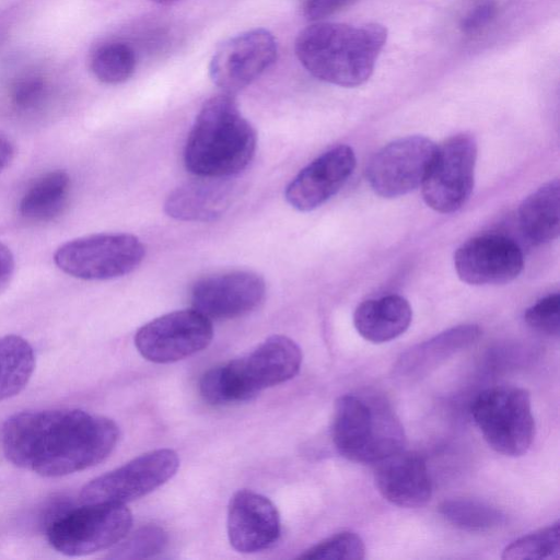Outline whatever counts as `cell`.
<instances>
[{"mask_svg": "<svg viewBox=\"0 0 560 560\" xmlns=\"http://www.w3.org/2000/svg\"><path fill=\"white\" fill-rule=\"evenodd\" d=\"M526 324L534 330L559 336L560 332V295L549 294L528 307L524 313Z\"/></svg>", "mask_w": 560, "mask_h": 560, "instance_id": "cell-30", "label": "cell"}, {"mask_svg": "<svg viewBox=\"0 0 560 560\" xmlns=\"http://www.w3.org/2000/svg\"><path fill=\"white\" fill-rule=\"evenodd\" d=\"M354 167L352 148L334 147L300 171L287 186L285 199L299 211H312L339 191Z\"/></svg>", "mask_w": 560, "mask_h": 560, "instance_id": "cell-16", "label": "cell"}, {"mask_svg": "<svg viewBox=\"0 0 560 560\" xmlns=\"http://www.w3.org/2000/svg\"><path fill=\"white\" fill-rule=\"evenodd\" d=\"M409 302L389 294L362 302L354 311L353 324L359 335L373 343L390 341L402 335L411 324Z\"/></svg>", "mask_w": 560, "mask_h": 560, "instance_id": "cell-21", "label": "cell"}, {"mask_svg": "<svg viewBox=\"0 0 560 560\" xmlns=\"http://www.w3.org/2000/svg\"><path fill=\"white\" fill-rule=\"evenodd\" d=\"M386 38V28L376 23L316 22L300 32L294 49L316 79L353 88L370 79Z\"/></svg>", "mask_w": 560, "mask_h": 560, "instance_id": "cell-2", "label": "cell"}, {"mask_svg": "<svg viewBox=\"0 0 560 560\" xmlns=\"http://www.w3.org/2000/svg\"><path fill=\"white\" fill-rule=\"evenodd\" d=\"M364 557V541L352 532L335 534L299 556L307 560H361Z\"/></svg>", "mask_w": 560, "mask_h": 560, "instance_id": "cell-28", "label": "cell"}, {"mask_svg": "<svg viewBox=\"0 0 560 560\" xmlns=\"http://www.w3.org/2000/svg\"><path fill=\"white\" fill-rule=\"evenodd\" d=\"M211 320L198 311L167 313L143 325L135 336L140 354L155 363H171L190 357L211 342Z\"/></svg>", "mask_w": 560, "mask_h": 560, "instance_id": "cell-11", "label": "cell"}, {"mask_svg": "<svg viewBox=\"0 0 560 560\" xmlns=\"http://www.w3.org/2000/svg\"><path fill=\"white\" fill-rule=\"evenodd\" d=\"M70 190L71 179L67 172H47L25 190L19 203L20 214L36 222L54 220L65 210Z\"/></svg>", "mask_w": 560, "mask_h": 560, "instance_id": "cell-23", "label": "cell"}, {"mask_svg": "<svg viewBox=\"0 0 560 560\" xmlns=\"http://www.w3.org/2000/svg\"><path fill=\"white\" fill-rule=\"evenodd\" d=\"M117 424L80 409L15 413L2 428L5 457L43 477H60L95 466L114 450Z\"/></svg>", "mask_w": 560, "mask_h": 560, "instance_id": "cell-1", "label": "cell"}, {"mask_svg": "<svg viewBox=\"0 0 560 560\" xmlns=\"http://www.w3.org/2000/svg\"><path fill=\"white\" fill-rule=\"evenodd\" d=\"M226 525L231 546L243 553L270 548L281 534L280 515L275 504L262 494L246 489L231 498Z\"/></svg>", "mask_w": 560, "mask_h": 560, "instance_id": "cell-17", "label": "cell"}, {"mask_svg": "<svg viewBox=\"0 0 560 560\" xmlns=\"http://www.w3.org/2000/svg\"><path fill=\"white\" fill-rule=\"evenodd\" d=\"M264 279L252 271L237 270L198 280L191 288L192 308L211 319H230L254 311L264 300Z\"/></svg>", "mask_w": 560, "mask_h": 560, "instance_id": "cell-15", "label": "cell"}, {"mask_svg": "<svg viewBox=\"0 0 560 560\" xmlns=\"http://www.w3.org/2000/svg\"><path fill=\"white\" fill-rule=\"evenodd\" d=\"M481 336L477 325L452 327L404 352L394 365V376L416 382L430 374L457 352L474 345Z\"/></svg>", "mask_w": 560, "mask_h": 560, "instance_id": "cell-19", "label": "cell"}, {"mask_svg": "<svg viewBox=\"0 0 560 560\" xmlns=\"http://www.w3.org/2000/svg\"><path fill=\"white\" fill-rule=\"evenodd\" d=\"M559 522L527 534L503 550L502 559L505 560H550L559 559Z\"/></svg>", "mask_w": 560, "mask_h": 560, "instance_id": "cell-27", "label": "cell"}, {"mask_svg": "<svg viewBox=\"0 0 560 560\" xmlns=\"http://www.w3.org/2000/svg\"><path fill=\"white\" fill-rule=\"evenodd\" d=\"M15 269L14 256L10 248L0 242V293L10 285Z\"/></svg>", "mask_w": 560, "mask_h": 560, "instance_id": "cell-34", "label": "cell"}, {"mask_svg": "<svg viewBox=\"0 0 560 560\" xmlns=\"http://www.w3.org/2000/svg\"><path fill=\"white\" fill-rule=\"evenodd\" d=\"M436 148L423 136H408L386 144L366 167L372 190L383 198H396L415 190L422 185Z\"/></svg>", "mask_w": 560, "mask_h": 560, "instance_id": "cell-12", "label": "cell"}, {"mask_svg": "<svg viewBox=\"0 0 560 560\" xmlns=\"http://www.w3.org/2000/svg\"><path fill=\"white\" fill-rule=\"evenodd\" d=\"M256 132L231 94L209 98L188 135L184 163L199 177L226 178L243 171L256 150Z\"/></svg>", "mask_w": 560, "mask_h": 560, "instance_id": "cell-3", "label": "cell"}, {"mask_svg": "<svg viewBox=\"0 0 560 560\" xmlns=\"http://www.w3.org/2000/svg\"><path fill=\"white\" fill-rule=\"evenodd\" d=\"M476 160L474 136L462 132L446 139L436 148L421 185L425 203L441 213L459 210L474 189Z\"/></svg>", "mask_w": 560, "mask_h": 560, "instance_id": "cell-9", "label": "cell"}, {"mask_svg": "<svg viewBox=\"0 0 560 560\" xmlns=\"http://www.w3.org/2000/svg\"><path fill=\"white\" fill-rule=\"evenodd\" d=\"M301 363L300 347L289 337L275 335L246 355L207 371L199 383L200 395L215 406L247 401L294 377Z\"/></svg>", "mask_w": 560, "mask_h": 560, "instance_id": "cell-4", "label": "cell"}, {"mask_svg": "<svg viewBox=\"0 0 560 560\" xmlns=\"http://www.w3.org/2000/svg\"><path fill=\"white\" fill-rule=\"evenodd\" d=\"M454 267L468 284H503L522 272L524 256L513 240L487 234L463 243L454 254Z\"/></svg>", "mask_w": 560, "mask_h": 560, "instance_id": "cell-14", "label": "cell"}, {"mask_svg": "<svg viewBox=\"0 0 560 560\" xmlns=\"http://www.w3.org/2000/svg\"><path fill=\"white\" fill-rule=\"evenodd\" d=\"M374 480L382 497L400 508H420L432 495V482L424 459L400 450L375 463Z\"/></svg>", "mask_w": 560, "mask_h": 560, "instance_id": "cell-18", "label": "cell"}, {"mask_svg": "<svg viewBox=\"0 0 560 560\" xmlns=\"http://www.w3.org/2000/svg\"><path fill=\"white\" fill-rule=\"evenodd\" d=\"M497 7L487 2L477 5L462 19L460 30L465 34H474L486 27L495 16Z\"/></svg>", "mask_w": 560, "mask_h": 560, "instance_id": "cell-32", "label": "cell"}, {"mask_svg": "<svg viewBox=\"0 0 560 560\" xmlns=\"http://www.w3.org/2000/svg\"><path fill=\"white\" fill-rule=\"evenodd\" d=\"M137 66L135 50L126 43L112 42L98 47L91 59L95 78L106 84H118L133 74Z\"/></svg>", "mask_w": 560, "mask_h": 560, "instance_id": "cell-26", "label": "cell"}, {"mask_svg": "<svg viewBox=\"0 0 560 560\" xmlns=\"http://www.w3.org/2000/svg\"><path fill=\"white\" fill-rule=\"evenodd\" d=\"M35 369L32 346L16 335L0 337V401L18 395Z\"/></svg>", "mask_w": 560, "mask_h": 560, "instance_id": "cell-24", "label": "cell"}, {"mask_svg": "<svg viewBox=\"0 0 560 560\" xmlns=\"http://www.w3.org/2000/svg\"><path fill=\"white\" fill-rule=\"evenodd\" d=\"M331 438L341 456L363 464H375L405 445L402 425L385 401L350 394L336 400Z\"/></svg>", "mask_w": 560, "mask_h": 560, "instance_id": "cell-5", "label": "cell"}, {"mask_svg": "<svg viewBox=\"0 0 560 560\" xmlns=\"http://www.w3.org/2000/svg\"><path fill=\"white\" fill-rule=\"evenodd\" d=\"M47 95V85L40 77H26L18 81L12 90V103L21 110L38 107Z\"/></svg>", "mask_w": 560, "mask_h": 560, "instance_id": "cell-31", "label": "cell"}, {"mask_svg": "<svg viewBox=\"0 0 560 560\" xmlns=\"http://www.w3.org/2000/svg\"><path fill=\"white\" fill-rule=\"evenodd\" d=\"M178 466L179 459L174 451H151L91 480L82 488L80 501L126 504L165 483L176 474Z\"/></svg>", "mask_w": 560, "mask_h": 560, "instance_id": "cell-10", "label": "cell"}, {"mask_svg": "<svg viewBox=\"0 0 560 560\" xmlns=\"http://www.w3.org/2000/svg\"><path fill=\"white\" fill-rule=\"evenodd\" d=\"M174 189L165 200L167 215L182 221H210L222 215L234 197L226 178L201 177Z\"/></svg>", "mask_w": 560, "mask_h": 560, "instance_id": "cell-20", "label": "cell"}, {"mask_svg": "<svg viewBox=\"0 0 560 560\" xmlns=\"http://www.w3.org/2000/svg\"><path fill=\"white\" fill-rule=\"evenodd\" d=\"M153 1L161 3V4H168V3L175 2L177 0H153Z\"/></svg>", "mask_w": 560, "mask_h": 560, "instance_id": "cell-36", "label": "cell"}, {"mask_svg": "<svg viewBox=\"0 0 560 560\" xmlns=\"http://www.w3.org/2000/svg\"><path fill=\"white\" fill-rule=\"evenodd\" d=\"M439 513L453 526L468 532H482L504 523L497 508L474 499H451L439 505Z\"/></svg>", "mask_w": 560, "mask_h": 560, "instance_id": "cell-25", "label": "cell"}, {"mask_svg": "<svg viewBox=\"0 0 560 560\" xmlns=\"http://www.w3.org/2000/svg\"><path fill=\"white\" fill-rule=\"evenodd\" d=\"M560 185L550 180L528 197L518 209L520 228L534 245H541L558 237L560 231Z\"/></svg>", "mask_w": 560, "mask_h": 560, "instance_id": "cell-22", "label": "cell"}, {"mask_svg": "<svg viewBox=\"0 0 560 560\" xmlns=\"http://www.w3.org/2000/svg\"><path fill=\"white\" fill-rule=\"evenodd\" d=\"M167 537L158 526H144L116 549V558H148L163 550Z\"/></svg>", "mask_w": 560, "mask_h": 560, "instance_id": "cell-29", "label": "cell"}, {"mask_svg": "<svg viewBox=\"0 0 560 560\" xmlns=\"http://www.w3.org/2000/svg\"><path fill=\"white\" fill-rule=\"evenodd\" d=\"M351 1L352 0H306L303 12L307 20L319 21L339 11Z\"/></svg>", "mask_w": 560, "mask_h": 560, "instance_id": "cell-33", "label": "cell"}, {"mask_svg": "<svg viewBox=\"0 0 560 560\" xmlns=\"http://www.w3.org/2000/svg\"><path fill=\"white\" fill-rule=\"evenodd\" d=\"M57 515L47 527V540L69 557L91 555L120 542L129 533L132 515L125 504L82 503Z\"/></svg>", "mask_w": 560, "mask_h": 560, "instance_id": "cell-7", "label": "cell"}, {"mask_svg": "<svg viewBox=\"0 0 560 560\" xmlns=\"http://www.w3.org/2000/svg\"><path fill=\"white\" fill-rule=\"evenodd\" d=\"M471 416L491 448L505 456L525 454L535 438V419L528 390L494 386L474 400Z\"/></svg>", "mask_w": 560, "mask_h": 560, "instance_id": "cell-6", "label": "cell"}, {"mask_svg": "<svg viewBox=\"0 0 560 560\" xmlns=\"http://www.w3.org/2000/svg\"><path fill=\"white\" fill-rule=\"evenodd\" d=\"M275 36L265 28L241 33L213 54L209 74L226 94L238 92L258 79L277 59Z\"/></svg>", "mask_w": 560, "mask_h": 560, "instance_id": "cell-13", "label": "cell"}, {"mask_svg": "<svg viewBox=\"0 0 560 560\" xmlns=\"http://www.w3.org/2000/svg\"><path fill=\"white\" fill-rule=\"evenodd\" d=\"M145 247L128 233H100L71 240L54 254L57 267L82 280H109L133 271L143 260Z\"/></svg>", "mask_w": 560, "mask_h": 560, "instance_id": "cell-8", "label": "cell"}, {"mask_svg": "<svg viewBox=\"0 0 560 560\" xmlns=\"http://www.w3.org/2000/svg\"><path fill=\"white\" fill-rule=\"evenodd\" d=\"M14 144L11 139L0 132V174L9 166L14 156Z\"/></svg>", "mask_w": 560, "mask_h": 560, "instance_id": "cell-35", "label": "cell"}]
</instances>
